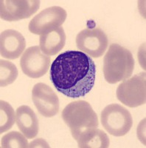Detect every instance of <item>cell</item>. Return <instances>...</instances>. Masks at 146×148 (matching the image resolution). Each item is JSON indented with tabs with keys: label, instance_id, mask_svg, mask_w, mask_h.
<instances>
[{
	"label": "cell",
	"instance_id": "6da1fadb",
	"mask_svg": "<svg viewBox=\"0 0 146 148\" xmlns=\"http://www.w3.org/2000/svg\"><path fill=\"white\" fill-rule=\"evenodd\" d=\"M50 74L51 82L58 92L76 99L85 96L94 87L96 65L85 53L67 51L53 61Z\"/></svg>",
	"mask_w": 146,
	"mask_h": 148
},
{
	"label": "cell",
	"instance_id": "7a4b0ae2",
	"mask_svg": "<svg viewBox=\"0 0 146 148\" xmlns=\"http://www.w3.org/2000/svg\"><path fill=\"white\" fill-rule=\"evenodd\" d=\"M134 59L130 51L118 44L110 45L103 59V74L109 84L128 79L134 68Z\"/></svg>",
	"mask_w": 146,
	"mask_h": 148
},
{
	"label": "cell",
	"instance_id": "3957f363",
	"mask_svg": "<svg viewBox=\"0 0 146 148\" xmlns=\"http://www.w3.org/2000/svg\"><path fill=\"white\" fill-rule=\"evenodd\" d=\"M62 119L75 140L84 131L89 128H97L99 125L96 113L91 104L84 100L68 104L62 111Z\"/></svg>",
	"mask_w": 146,
	"mask_h": 148
},
{
	"label": "cell",
	"instance_id": "277c9868",
	"mask_svg": "<svg viewBox=\"0 0 146 148\" xmlns=\"http://www.w3.org/2000/svg\"><path fill=\"white\" fill-rule=\"evenodd\" d=\"M101 123L109 134L123 136L127 134L133 125L131 113L118 104H109L101 112Z\"/></svg>",
	"mask_w": 146,
	"mask_h": 148
},
{
	"label": "cell",
	"instance_id": "5b68a950",
	"mask_svg": "<svg viewBox=\"0 0 146 148\" xmlns=\"http://www.w3.org/2000/svg\"><path fill=\"white\" fill-rule=\"evenodd\" d=\"M116 95L121 103L129 108H136L145 104V73H140L123 80L117 88Z\"/></svg>",
	"mask_w": 146,
	"mask_h": 148
},
{
	"label": "cell",
	"instance_id": "8992f818",
	"mask_svg": "<svg viewBox=\"0 0 146 148\" xmlns=\"http://www.w3.org/2000/svg\"><path fill=\"white\" fill-rule=\"evenodd\" d=\"M76 45L79 51L93 58H99L108 47V38L99 27L84 29L76 36Z\"/></svg>",
	"mask_w": 146,
	"mask_h": 148
},
{
	"label": "cell",
	"instance_id": "52a82bcc",
	"mask_svg": "<svg viewBox=\"0 0 146 148\" xmlns=\"http://www.w3.org/2000/svg\"><path fill=\"white\" fill-rule=\"evenodd\" d=\"M67 16V11L59 6L48 8L33 17L29 23V30L35 35H42L60 27Z\"/></svg>",
	"mask_w": 146,
	"mask_h": 148
},
{
	"label": "cell",
	"instance_id": "ba28073f",
	"mask_svg": "<svg viewBox=\"0 0 146 148\" xmlns=\"http://www.w3.org/2000/svg\"><path fill=\"white\" fill-rule=\"evenodd\" d=\"M20 65L28 77L38 79L47 73L50 65V57L42 52L40 46L27 48L22 55Z\"/></svg>",
	"mask_w": 146,
	"mask_h": 148
},
{
	"label": "cell",
	"instance_id": "9c48e42d",
	"mask_svg": "<svg viewBox=\"0 0 146 148\" xmlns=\"http://www.w3.org/2000/svg\"><path fill=\"white\" fill-rule=\"evenodd\" d=\"M0 16L8 22L27 18L40 7L39 0H3L0 2Z\"/></svg>",
	"mask_w": 146,
	"mask_h": 148
},
{
	"label": "cell",
	"instance_id": "30bf717a",
	"mask_svg": "<svg viewBox=\"0 0 146 148\" xmlns=\"http://www.w3.org/2000/svg\"><path fill=\"white\" fill-rule=\"evenodd\" d=\"M32 99L41 116L51 118L59 111V99L53 90L44 83H37L32 90Z\"/></svg>",
	"mask_w": 146,
	"mask_h": 148
},
{
	"label": "cell",
	"instance_id": "8fae6325",
	"mask_svg": "<svg viewBox=\"0 0 146 148\" xmlns=\"http://www.w3.org/2000/svg\"><path fill=\"white\" fill-rule=\"evenodd\" d=\"M25 47V39L19 31L8 29L1 33L0 53L2 57L8 59H18Z\"/></svg>",
	"mask_w": 146,
	"mask_h": 148
},
{
	"label": "cell",
	"instance_id": "7c38bea8",
	"mask_svg": "<svg viewBox=\"0 0 146 148\" xmlns=\"http://www.w3.org/2000/svg\"><path fill=\"white\" fill-rule=\"evenodd\" d=\"M16 123L27 138H35L39 133V120L34 111L29 106L22 105L17 108Z\"/></svg>",
	"mask_w": 146,
	"mask_h": 148
},
{
	"label": "cell",
	"instance_id": "4fadbf2b",
	"mask_svg": "<svg viewBox=\"0 0 146 148\" xmlns=\"http://www.w3.org/2000/svg\"><path fill=\"white\" fill-rule=\"evenodd\" d=\"M66 34L62 27L40 36L39 45L41 51L47 56H54L60 52L66 43Z\"/></svg>",
	"mask_w": 146,
	"mask_h": 148
},
{
	"label": "cell",
	"instance_id": "5bb4252c",
	"mask_svg": "<svg viewBox=\"0 0 146 148\" xmlns=\"http://www.w3.org/2000/svg\"><path fill=\"white\" fill-rule=\"evenodd\" d=\"M76 141L80 148H107L110 144L107 134L97 127L84 131Z\"/></svg>",
	"mask_w": 146,
	"mask_h": 148
},
{
	"label": "cell",
	"instance_id": "9a60e30c",
	"mask_svg": "<svg viewBox=\"0 0 146 148\" xmlns=\"http://www.w3.org/2000/svg\"><path fill=\"white\" fill-rule=\"evenodd\" d=\"M16 122V114L14 108L7 101H0V133L7 131Z\"/></svg>",
	"mask_w": 146,
	"mask_h": 148
},
{
	"label": "cell",
	"instance_id": "2e32d148",
	"mask_svg": "<svg viewBox=\"0 0 146 148\" xmlns=\"http://www.w3.org/2000/svg\"><path fill=\"white\" fill-rule=\"evenodd\" d=\"M18 70L14 63L6 60L0 61V86L6 87L16 81L18 76Z\"/></svg>",
	"mask_w": 146,
	"mask_h": 148
},
{
	"label": "cell",
	"instance_id": "e0dca14e",
	"mask_svg": "<svg viewBox=\"0 0 146 148\" xmlns=\"http://www.w3.org/2000/svg\"><path fill=\"white\" fill-rule=\"evenodd\" d=\"M2 148L28 147V141L24 135L19 132L12 131L5 134L1 139Z\"/></svg>",
	"mask_w": 146,
	"mask_h": 148
}]
</instances>
